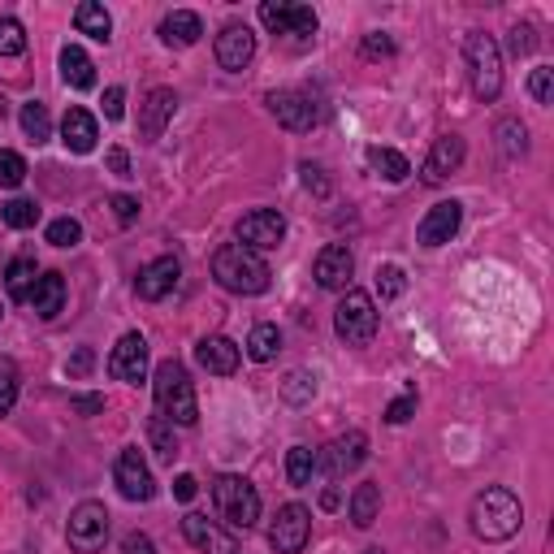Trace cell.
<instances>
[{
  "label": "cell",
  "instance_id": "db71d44e",
  "mask_svg": "<svg viewBox=\"0 0 554 554\" xmlns=\"http://www.w3.org/2000/svg\"><path fill=\"white\" fill-rule=\"evenodd\" d=\"M122 554H156V546H152V537H148V533H126Z\"/></svg>",
  "mask_w": 554,
  "mask_h": 554
},
{
  "label": "cell",
  "instance_id": "7dc6e473",
  "mask_svg": "<svg viewBox=\"0 0 554 554\" xmlns=\"http://www.w3.org/2000/svg\"><path fill=\"white\" fill-rule=\"evenodd\" d=\"M122 113H126V91L109 87L104 91V117H109V122H122Z\"/></svg>",
  "mask_w": 554,
  "mask_h": 554
},
{
  "label": "cell",
  "instance_id": "9c48e42d",
  "mask_svg": "<svg viewBox=\"0 0 554 554\" xmlns=\"http://www.w3.org/2000/svg\"><path fill=\"white\" fill-rule=\"evenodd\" d=\"M113 481H117V490H122L126 503H148V498L156 494L152 468L143 464L139 446H126V451L117 455V464H113Z\"/></svg>",
  "mask_w": 554,
  "mask_h": 554
},
{
  "label": "cell",
  "instance_id": "7bdbcfd3",
  "mask_svg": "<svg viewBox=\"0 0 554 554\" xmlns=\"http://www.w3.org/2000/svg\"><path fill=\"white\" fill-rule=\"evenodd\" d=\"M416 416V390H407L399 394L390 407H386V425H407V420Z\"/></svg>",
  "mask_w": 554,
  "mask_h": 554
},
{
  "label": "cell",
  "instance_id": "8d00e7d4",
  "mask_svg": "<svg viewBox=\"0 0 554 554\" xmlns=\"http://www.w3.org/2000/svg\"><path fill=\"white\" fill-rule=\"evenodd\" d=\"M26 182V161L18 152H0V187L5 191H18Z\"/></svg>",
  "mask_w": 554,
  "mask_h": 554
},
{
  "label": "cell",
  "instance_id": "d590c367",
  "mask_svg": "<svg viewBox=\"0 0 554 554\" xmlns=\"http://www.w3.org/2000/svg\"><path fill=\"white\" fill-rule=\"evenodd\" d=\"M39 221V204L35 200H9L5 204V226H13V230H31Z\"/></svg>",
  "mask_w": 554,
  "mask_h": 554
},
{
  "label": "cell",
  "instance_id": "9f6ffc18",
  "mask_svg": "<svg viewBox=\"0 0 554 554\" xmlns=\"http://www.w3.org/2000/svg\"><path fill=\"white\" fill-rule=\"evenodd\" d=\"M321 507L334 511V507H338V490H325V494H321Z\"/></svg>",
  "mask_w": 554,
  "mask_h": 554
},
{
  "label": "cell",
  "instance_id": "816d5d0a",
  "mask_svg": "<svg viewBox=\"0 0 554 554\" xmlns=\"http://www.w3.org/2000/svg\"><path fill=\"white\" fill-rule=\"evenodd\" d=\"M70 407L78 416H96V412H104V399H100V394H74Z\"/></svg>",
  "mask_w": 554,
  "mask_h": 554
},
{
  "label": "cell",
  "instance_id": "4dcf8cb0",
  "mask_svg": "<svg viewBox=\"0 0 554 554\" xmlns=\"http://www.w3.org/2000/svg\"><path fill=\"white\" fill-rule=\"evenodd\" d=\"M22 130H26V139L31 143H48L52 139V117H48V104H22Z\"/></svg>",
  "mask_w": 554,
  "mask_h": 554
},
{
  "label": "cell",
  "instance_id": "3957f363",
  "mask_svg": "<svg viewBox=\"0 0 554 554\" xmlns=\"http://www.w3.org/2000/svg\"><path fill=\"white\" fill-rule=\"evenodd\" d=\"M152 394H156V412H161L169 425L191 429L200 420V403H195V381L178 360L156 364L152 373Z\"/></svg>",
  "mask_w": 554,
  "mask_h": 554
},
{
  "label": "cell",
  "instance_id": "4316f807",
  "mask_svg": "<svg viewBox=\"0 0 554 554\" xmlns=\"http://www.w3.org/2000/svg\"><path fill=\"white\" fill-rule=\"evenodd\" d=\"M74 26H78V35H91V39H100V44H109V35H113L109 9L96 5V0H83V5L74 9Z\"/></svg>",
  "mask_w": 554,
  "mask_h": 554
},
{
  "label": "cell",
  "instance_id": "ffe728a7",
  "mask_svg": "<svg viewBox=\"0 0 554 554\" xmlns=\"http://www.w3.org/2000/svg\"><path fill=\"white\" fill-rule=\"evenodd\" d=\"M182 533H187V542L204 554H239V542H234L230 533H221L213 520L200 516V511H187V516H182Z\"/></svg>",
  "mask_w": 554,
  "mask_h": 554
},
{
  "label": "cell",
  "instance_id": "d6a6232c",
  "mask_svg": "<svg viewBox=\"0 0 554 554\" xmlns=\"http://www.w3.org/2000/svg\"><path fill=\"white\" fill-rule=\"evenodd\" d=\"M312 472H316L312 446H290L286 451V481L290 485H312Z\"/></svg>",
  "mask_w": 554,
  "mask_h": 554
},
{
  "label": "cell",
  "instance_id": "e0dca14e",
  "mask_svg": "<svg viewBox=\"0 0 554 554\" xmlns=\"http://www.w3.org/2000/svg\"><path fill=\"white\" fill-rule=\"evenodd\" d=\"M178 282H182V260H178V256H156L152 265H143V269H139L135 290H139V299L156 303V299H165Z\"/></svg>",
  "mask_w": 554,
  "mask_h": 554
},
{
  "label": "cell",
  "instance_id": "83f0119b",
  "mask_svg": "<svg viewBox=\"0 0 554 554\" xmlns=\"http://www.w3.org/2000/svg\"><path fill=\"white\" fill-rule=\"evenodd\" d=\"M347 511H351L355 529H373V520H377V511H381V485H377V481L355 485V494H351Z\"/></svg>",
  "mask_w": 554,
  "mask_h": 554
},
{
  "label": "cell",
  "instance_id": "4fadbf2b",
  "mask_svg": "<svg viewBox=\"0 0 554 554\" xmlns=\"http://www.w3.org/2000/svg\"><path fill=\"white\" fill-rule=\"evenodd\" d=\"M269 113L277 117V126H286V130H295V135H303V130H312L316 126V104L312 96H303V91H273L269 96Z\"/></svg>",
  "mask_w": 554,
  "mask_h": 554
},
{
  "label": "cell",
  "instance_id": "5bb4252c",
  "mask_svg": "<svg viewBox=\"0 0 554 554\" xmlns=\"http://www.w3.org/2000/svg\"><path fill=\"white\" fill-rule=\"evenodd\" d=\"M178 113V91L174 87H152L148 100H143V113H139V135L143 143H156L165 135V126L174 122Z\"/></svg>",
  "mask_w": 554,
  "mask_h": 554
},
{
  "label": "cell",
  "instance_id": "52a82bcc",
  "mask_svg": "<svg viewBox=\"0 0 554 554\" xmlns=\"http://www.w3.org/2000/svg\"><path fill=\"white\" fill-rule=\"evenodd\" d=\"M312 537V511L303 503H286L269 524V546L277 554H299Z\"/></svg>",
  "mask_w": 554,
  "mask_h": 554
},
{
  "label": "cell",
  "instance_id": "1f68e13d",
  "mask_svg": "<svg viewBox=\"0 0 554 554\" xmlns=\"http://www.w3.org/2000/svg\"><path fill=\"white\" fill-rule=\"evenodd\" d=\"M277 351H282V334H277V325H256L252 338H247V355H252L256 364H269Z\"/></svg>",
  "mask_w": 554,
  "mask_h": 554
},
{
  "label": "cell",
  "instance_id": "74e56055",
  "mask_svg": "<svg viewBox=\"0 0 554 554\" xmlns=\"http://www.w3.org/2000/svg\"><path fill=\"white\" fill-rule=\"evenodd\" d=\"M403 290H407V273L399 265H381L377 269V295L381 299H399Z\"/></svg>",
  "mask_w": 554,
  "mask_h": 554
},
{
  "label": "cell",
  "instance_id": "f5cc1de1",
  "mask_svg": "<svg viewBox=\"0 0 554 554\" xmlns=\"http://www.w3.org/2000/svg\"><path fill=\"white\" fill-rule=\"evenodd\" d=\"M195 494H200V481H195L191 472H182V477H174V498H178V503H191Z\"/></svg>",
  "mask_w": 554,
  "mask_h": 554
},
{
  "label": "cell",
  "instance_id": "6f0895ef",
  "mask_svg": "<svg viewBox=\"0 0 554 554\" xmlns=\"http://www.w3.org/2000/svg\"><path fill=\"white\" fill-rule=\"evenodd\" d=\"M364 554H386V550H381V546H368V550H364Z\"/></svg>",
  "mask_w": 554,
  "mask_h": 554
},
{
  "label": "cell",
  "instance_id": "c3c4849f",
  "mask_svg": "<svg viewBox=\"0 0 554 554\" xmlns=\"http://www.w3.org/2000/svg\"><path fill=\"white\" fill-rule=\"evenodd\" d=\"M13 403H18V377H13V373H0V416H9Z\"/></svg>",
  "mask_w": 554,
  "mask_h": 554
},
{
  "label": "cell",
  "instance_id": "e575fe53",
  "mask_svg": "<svg viewBox=\"0 0 554 554\" xmlns=\"http://www.w3.org/2000/svg\"><path fill=\"white\" fill-rule=\"evenodd\" d=\"M26 52V31L18 18H0V57H22Z\"/></svg>",
  "mask_w": 554,
  "mask_h": 554
},
{
  "label": "cell",
  "instance_id": "8fae6325",
  "mask_svg": "<svg viewBox=\"0 0 554 554\" xmlns=\"http://www.w3.org/2000/svg\"><path fill=\"white\" fill-rule=\"evenodd\" d=\"M260 22H265L273 35H299V39L316 35V13H312V5H290V0H265V5H260Z\"/></svg>",
  "mask_w": 554,
  "mask_h": 554
},
{
  "label": "cell",
  "instance_id": "ba28073f",
  "mask_svg": "<svg viewBox=\"0 0 554 554\" xmlns=\"http://www.w3.org/2000/svg\"><path fill=\"white\" fill-rule=\"evenodd\" d=\"M65 537H70L74 550L96 554L104 546V537H109V511H104V503H78L70 511V524H65Z\"/></svg>",
  "mask_w": 554,
  "mask_h": 554
},
{
  "label": "cell",
  "instance_id": "f907efd6",
  "mask_svg": "<svg viewBox=\"0 0 554 554\" xmlns=\"http://www.w3.org/2000/svg\"><path fill=\"white\" fill-rule=\"evenodd\" d=\"M91 364H96V351H91V347H78V351L70 355V377H87Z\"/></svg>",
  "mask_w": 554,
  "mask_h": 554
},
{
  "label": "cell",
  "instance_id": "ac0fdd59",
  "mask_svg": "<svg viewBox=\"0 0 554 554\" xmlns=\"http://www.w3.org/2000/svg\"><path fill=\"white\" fill-rule=\"evenodd\" d=\"M256 57V35H252V26H226V31L217 35V65L221 70H230V74H239L247 70Z\"/></svg>",
  "mask_w": 554,
  "mask_h": 554
},
{
  "label": "cell",
  "instance_id": "7c38bea8",
  "mask_svg": "<svg viewBox=\"0 0 554 554\" xmlns=\"http://www.w3.org/2000/svg\"><path fill=\"white\" fill-rule=\"evenodd\" d=\"M109 373L117 381H126V386L148 381V338H143V334H126L122 342H117L113 355H109Z\"/></svg>",
  "mask_w": 554,
  "mask_h": 554
},
{
  "label": "cell",
  "instance_id": "ee69618b",
  "mask_svg": "<svg viewBox=\"0 0 554 554\" xmlns=\"http://www.w3.org/2000/svg\"><path fill=\"white\" fill-rule=\"evenodd\" d=\"M299 174H303V187L325 200V195H329V178H325V169H321V165H312V161H303V165H299Z\"/></svg>",
  "mask_w": 554,
  "mask_h": 554
},
{
  "label": "cell",
  "instance_id": "2e32d148",
  "mask_svg": "<svg viewBox=\"0 0 554 554\" xmlns=\"http://www.w3.org/2000/svg\"><path fill=\"white\" fill-rule=\"evenodd\" d=\"M316 286L321 290H347L351 286V273H355V256H351V247L347 243H329L321 247V256H316Z\"/></svg>",
  "mask_w": 554,
  "mask_h": 554
},
{
  "label": "cell",
  "instance_id": "7402d4cb",
  "mask_svg": "<svg viewBox=\"0 0 554 554\" xmlns=\"http://www.w3.org/2000/svg\"><path fill=\"white\" fill-rule=\"evenodd\" d=\"M195 360H200V368H208V373H217V377H230V373H239V360H243V351H239V342H230V338H204L200 347H195Z\"/></svg>",
  "mask_w": 554,
  "mask_h": 554
},
{
  "label": "cell",
  "instance_id": "bcb514c9",
  "mask_svg": "<svg viewBox=\"0 0 554 554\" xmlns=\"http://www.w3.org/2000/svg\"><path fill=\"white\" fill-rule=\"evenodd\" d=\"M109 208L117 213V221H122V226H130V221L139 217V200H135V195H113Z\"/></svg>",
  "mask_w": 554,
  "mask_h": 554
},
{
  "label": "cell",
  "instance_id": "11a10c76",
  "mask_svg": "<svg viewBox=\"0 0 554 554\" xmlns=\"http://www.w3.org/2000/svg\"><path fill=\"white\" fill-rule=\"evenodd\" d=\"M109 169H113L117 178H130V156H126L122 148H113V152H109Z\"/></svg>",
  "mask_w": 554,
  "mask_h": 554
},
{
  "label": "cell",
  "instance_id": "ab89813d",
  "mask_svg": "<svg viewBox=\"0 0 554 554\" xmlns=\"http://www.w3.org/2000/svg\"><path fill=\"white\" fill-rule=\"evenodd\" d=\"M48 243L52 247H74V243H83V226H78L74 217H57L48 226Z\"/></svg>",
  "mask_w": 554,
  "mask_h": 554
},
{
  "label": "cell",
  "instance_id": "484cf974",
  "mask_svg": "<svg viewBox=\"0 0 554 554\" xmlns=\"http://www.w3.org/2000/svg\"><path fill=\"white\" fill-rule=\"evenodd\" d=\"M61 78L70 83L74 91H87L96 87V65H91V57L78 44H65L61 48Z\"/></svg>",
  "mask_w": 554,
  "mask_h": 554
},
{
  "label": "cell",
  "instance_id": "f1b7e54d",
  "mask_svg": "<svg viewBox=\"0 0 554 554\" xmlns=\"http://www.w3.org/2000/svg\"><path fill=\"white\" fill-rule=\"evenodd\" d=\"M35 282H39V265H35L31 256L9 260V269H5V286H9V295H13V299L26 303V299H31V290H35Z\"/></svg>",
  "mask_w": 554,
  "mask_h": 554
},
{
  "label": "cell",
  "instance_id": "9a60e30c",
  "mask_svg": "<svg viewBox=\"0 0 554 554\" xmlns=\"http://www.w3.org/2000/svg\"><path fill=\"white\" fill-rule=\"evenodd\" d=\"M459 221H464V208H459L455 200H442V204H433L425 221L416 226V243L420 247H442V243H451L455 234H459Z\"/></svg>",
  "mask_w": 554,
  "mask_h": 554
},
{
  "label": "cell",
  "instance_id": "5b68a950",
  "mask_svg": "<svg viewBox=\"0 0 554 554\" xmlns=\"http://www.w3.org/2000/svg\"><path fill=\"white\" fill-rule=\"evenodd\" d=\"M213 503H217L221 520H226L230 529H243V533L256 529V520H260V494H256L252 481L234 477V472L217 477L213 481Z\"/></svg>",
  "mask_w": 554,
  "mask_h": 554
},
{
  "label": "cell",
  "instance_id": "30bf717a",
  "mask_svg": "<svg viewBox=\"0 0 554 554\" xmlns=\"http://www.w3.org/2000/svg\"><path fill=\"white\" fill-rule=\"evenodd\" d=\"M282 239H286V217L277 208H252L239 221V243L252 247V252H273Z\"/></svg>",
  "mask_w": 554,
  "mask_h": 554
},
{
  "label": "cell",
  "instance_id": "7a4b0ae2",
  "mask_svg": "<svg viewBox=\"0 0 554 554\" xmlns=\"http://www.w3.org/2000/svg\"><path fill=\"white\" fill-rule=\"evenodd\" d=\"M213 277L230 295H265L273 273L260 252H252V247H243V243H226V247H217V256H213Z\"/></svg>",
  "mask_w": 554,
  "mask_h": 554
},
{
  "label": "cell",
  "instance_id": "d6986e66",
  "mask_svg": "<svg viewBox=\"0 0 554 554\" xmlns=\"http://www.w3.org/2000/svg\"><path fill=\"white\" fill-rule=\"evenodd\" d=\"M464 156H468L464 139H459V135H442V139L429 148L425 165H420V178H425L429 187H438V182H446V178H451L459 165H464Z\"/></svg>",
  "mask_w": 554,
  "mask_h": 554
},
{
  "label": "cell",
  "instance_id": "277c9868",
  "mask_svg": "<svg viewBox=\"0 0 554 554\" xmlns=\"http://www.w3.org/2000/svg\"><path fill=\"white\" fill-rule=\"evenodd\" d=\"M464 57H468V78H472V96L477 100H498L503 91V52H498L494 35L485 31H472L468 44H464Z\"/></svg>",
  "mask_w": 554,
  "mask_h": 554
},
{
  "label": "cell",
  "instance_id": "60d3db41",
  "mask_svg": "<svg viewBox=\"0 0 554 554\" xmlns=\"http://www.w3.org/2000/svg\"><path fill=\"white\" fill-rule=\"evenodd\" d=\"M529 96L537 104H550L554 100V70H550V65H537V70L529 74Z\"/></svg>",
  "mask_w": 554,
  "mask_h": 554
},
{
  "label": "cell",
  "instance_id": "f6af8a7d",
  "mask_svg": "<svg viewBox=\"0 0 554 554\" xmlns=\"http://www.w3.org/2000/svg\"><path fill=\"white\" fill-rule=\"evenodd\" d=\"M364 57H368V61H377V57H394V39H390L386 31L364 35Z\"/></svg>",
  "mask_w": 554,
  "mask_h": 554
},
{
  "label": "cell",
  "instance_id": "f546056e",
  "mask_svg": "<svg viewBox=\"0 0 554 554\" xmlns=\"http://www.w3.org/2000/svg\"><path fill=\"white\" fill-rule=\"evenodd\" d=\"M368 165H373V174H381L386 182H403L407 174H412L407 156L394 152V148H368Z\"/></svg>",
  "mask_w": 554,
  "mask_h": 554
},
{
  "label": "cell",
  "instance_id": "8992f818",
  "mask_svg": "<svg viewBox=\"0 0 554 554\" xmlns=\"http://www.w3.org/2000/svg\"><path fill=\"white\" fill-rule=\"evenodd\" d=\"M377 325H381L377 303H373V295H364V290H347L342 303L334 308V329L347 347H368V342L377 338Z\"/></svg>",
  "mask_w": 554,
  "mask_h": 554
},
{
  "label": "cell",
  "instance_id": "f35d334b",
  "mask_svg": "<svg viewBox=\"0 0 554 554\" xmlns=\"http://www.w3.org/2000/svg\"><path fill=\"white\" fill-rule=\"evenodd\" d=\"M312 394H316V377L312 373H290L282 381V399L286 403H308Z\"/></svg>",
  "mask_w": 554,
  "mask_h": 554
},
{
  "label": "cell",
  "instance_id": "6da1fadb",
  "mask_svg": "<svg viewBox=\"0 0 554 554\" xmlns=\"http://www.w3.org/2000/svg\"><path fill=\"white\" fill-rule=\"evenodd\" d=\"M468 520H472V533H477L481 542H507V537L520 533L524 507H520V498L511 494V490H503V485H490V490H481L477 498H472Z\"/></svg>",
  "mask_w": 554,
  "mask_h": 554
},
{
  "label": "cell",
  "instance_id": "d4e9b609",
  "mask_svg": "<svg viewBox=\"0 0 554 554\" xmlns=\"http://www.w3.org/2000/svg\"><path fill=\"white\" fill-rule=\"evenodd\" d=\"M35 308V316H44V321H52L61 308H65V277L61 273H39V282L31 290V299H26Z\"/></svg>",
  "mask_w": 554,
  "mask_h": 554
},
{
  "label": "cell",
  "instance_id": "cb8c5ba5",
  "mask_svg": "<svg viewBox=\"0 0 554 554\" xmlns=\"http://www.w3.org/2000/svg\"><path fill=\"white\" fill-rule=\"evenodd\" d=\"M200 35H204V22H200V13H191V9H174L161 22V39L169 48H191V44H200Z\"/></svg>",
  "mask_w": 554,
  "mask_h": 554
},
{
  "label": "cell",
  "instance_id": "44dd1931",
  "mask_svg": "<svg viewBox=\"0 0 554 554\" xmlns=\"http://www.w3.org/2000/svg\"><path fill=\"white\" fill-rule=\"evenodd\" d=\"M368 459V438L360 429L342 433V438H334L325 446V468L334 472V477H347V472H355Z\"/></svg>",
  "mask_w": 554,
  "mask_h": 554
},
{
  "label": "cell",
  "instance_id": "836d02e7",
  "mask_svg": "<svg viewBox=\"0 0 554 554\" xmlns=\"http://www.w3.org/2000/svg\"><path fill=\"white\" fill-rule=\"evenodd\" d=\"M148 438H152V446H156V455H161L165 464H174V459H178V438L169 433V420H165V416H156L152 425H148Z\"/></svg>",
  "mask_w": 554,
  "mask_h": 554
},
{
  "label": "cell",
  "instance_id": "681fc988",
  "mask_svg": "<svg viewBox=\"0 0 554 554\" xmlns=\"http://www.w3.org/2000/svg\"><path fill=\"white\" fill-rule=\"evenodd\" d=\"M507 44H511V52H516V57H529L537 39H533V31H529V26H516V31H511V39H507Z\"/></svg>",
  "mask_w": 554,
  "mask_h": 554
},
{
  "label": "cell",
  "instance_id": "603a6c76",
  "mask_svg": "<svg viewBox=\"0 0 554 554\" xmlns=\"http://www.w3.org/2000/svg\"><path fill=\"white\" fill-rule=\"evenodd\" d=\"M61 139H65V148H70L74 156L96 152V139H100L96 117H91L87 109H70V113L61 117Z\"/></svg>",
  "mask_w": 554,
  "mask_h": 554
},
{
  "label": "cell",
  "instance_id": "b9f144b4",
  "mask_svg": "<svg viewBox=\"0 0 554 554\" xmlns=\"http://www.w3.org/2000/svg\"><path fill=\"white\" fill-rule=\"evenodd\" d=\"M498 135H503V152L507 156H524V152H529V130H524L520 122H503Z\"/></svg>",
  "mask_w": 554,
  "mask_h": 554
}]
</instances>
